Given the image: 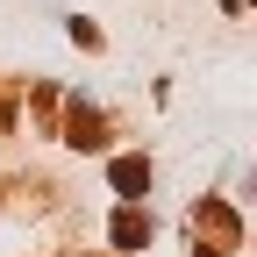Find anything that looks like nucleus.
<instances>
[{"mask_svg":"<svg viewBox=\"0 0 257 257\" xmlns=\"http://www.w3.org/2000/svg\"><path fill=\"white\" fill-rule=\"evenodd\" d=\"M114 186H121V200H143V186H150V165H143V157H121V165H114Z\"/></svg>","mask_w":257,"mask_h":257,"instance_id":"f257e3e1","label":"nucleus"},{"mask_svg":"<svg viewBox=\"0 0 257 257\" xmlns=\"http://www.w3.org/2000/svg\"><path fill=\"white\" fill-rule=\"evenodd\" d=\"M143 236H150V221H136V214H121V221H114V243H121V250H136Z\"/></svg>","mask_w":257,"mask_h":257,"instance_id":"7ed1b4c3","label":"nucleus"},{"mask_svg":"<svg viewBox=\"0 0 257 257\" xmlns=\"http://www.w3.org/2000/svg\"><path fill=\"white\" fill-rule=\"evenodd\" d=\"M72 143H79V150L100 143V114H93V107H72Z\"/></svg>","mask_w":257,"mask_h":257,"instance_id":"f03ea898","label":"nucleus"}]
</instances>
